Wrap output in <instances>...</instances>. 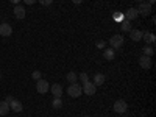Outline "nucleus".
<instances>
[{
  "mask_svg": "<svg viewBox=\"0 0 156 117\" xmlns=\"http://www.w3.org/2000/svg\"><path fill=\"white\" fill-rule=\"evenodd\" d=\"M136 9H137V12H139V16L147 17V16H150L151 12H153V5H150V3L147 2V0H145V2L139 3V6H137Z\"/></svg>",
  "mask_w": 156,
  "mask_h": 117,
  "instance_id": "1",
  "label": "nucleus"
},
{
  "mask_svg": "<svg viewBox=\"0 0 156 117\" xmlns=\"http://www.w3.org/2000/svg\"><path fill=\"white\" fill-rule=\"evenodd\" d=\"M123 34H114L109 37V45L114 48V50H120L122 45H123Z\"/></svg>",
  "mask_w": 156,
  "mask_h": 117,
  "instance_id": "2",
  "label": "nucleus"
},
{
  "mask_svg": "<svg viewBox=\"0 0 156 117\" xmlns=\"http://www.w3.org/2000/svg\"><path fill=\"white\" fill-rule=\"evenodd\" d=\"M67 94L72 97V98H78V97H81L83 94V89L80 84H76V83H70L69 87H67Z\"/></svg>",
  "mask_w": 156,
  "mask_h": 117,
  "instance_id": "3",
  "label": "nucleus"
},
{
  "mask_svg": "<svg viewBox=\"0 0 156 117\" xmlns=\"http://www.w3.org/2000/svg\"><path fill=\"white\" fill-rule=\"evenodd\" d=\"M112 109H114V112H117V114H125V112L128 111V103H126L125 100H122V98H120V100H115Z\"/></svg>",
  "mask_w": 156,
  "mask_h": 117,
  "instance_id": "4",
  "label": "nucleus"
},
{
  "mask_svg": "<svg viewBox=\"0 0 156 117\" xmlns=\"http://www.w3.org/2000/svg\"><path fill=\"white\" fill-rule=\"evenodd\" d=\"M81 89H83V92L86 94V95H94L95 92H97V86L92 83V81H86V83H83V86H81Z\"/></svg>",
  "mask_w": 156,
  "mask_h": 117,
  "instance_id": "5",
  "label": "nucleus"
},
{
  "mask_svg": "<svg viewBox=\"0 0 156 117\" xmlns=\"http://www.w3.org/2000/svg\"><path fill=\"white\" fill-rule=\"evenodd\" d=\"M48 89H50V86H48L47 80H42V78H41V80L36 81V90L39 94H47Z\"/></svg>",
  "mask_w": 156,
  "mask_h": 117,
  "instance_id": "6",
  "label": "nucleus"
},
{
  "mask_svg": "<svg viewBox=\"0 0 156 117\" xmlns=\"http://www.w3.org/2000/svg\"><path fill=\"white\" fill-rule=\"evenodd\" d=\"M12 34V28H11V25L3 22V23H0V36H3V37H8Z\"/></svg>",
  "mask_w": 156,
  "mask_h": 117,
  "instance_id": "7",
  "label": "nucleus"
},
{
  "mask_svg": "<svg viewBox=\"0 0 156 117\" xmlns=\"http://www.w3.org/2000/svg\"><path fill=\"white\" fill-rule=\"evenodd\" d=\"M125 19L126 20H129V22H133V20H136L137 17H139V12H137V9L136 8H128V11L125 12Z\"/></svg>",
  "mask_w": 156,
  "mask_h": 117,
  "instance_id": "8",
  "label": "nucleus"
},
{
  "mask_svg": "<svg viewBox=\"0 0 156 117\" xmlns=\"http://www.w3.org/2000/svg\"><path fill=\"white\" fill-rule=\"evenodd\" d=\"M139 66H140L142 69L148 70V69L151 67V58H150V56H145V55H142V56L139 58Z\"/></svg>",
  "mask_w": 156,
  "mask_h": 117,
  "instance_id": "9",
  "label": "nucleus"
},
{
  "mask_svg": "<svg viewBox=\"0 0 156 117\" xmlns=\"http://www.w3.org/2000/svg\"><path fill=\"white\" fill-rule=\"evenodd\" d=\"M14 16H16V19H19V20H22V19H25V16H27V11H25V8L23 6H20V5H14Z\"/></svg>",
  "mask_w": 156,
  "mask_h": 117,
  "instance_id": "10",
  "label": "nucleus"
},
{
  "mask_svg": "<svg viewBox=\"0 0 156 117\" xmlns=\"http://www.w3.org/2000/svg\"><path fill=\"white\" fill-rule=\"evenodd\" d=\"M9 109H11V111H14V112H20V111L23 109L22 101H19L17 98H12L11 103H9Z\"/></svg>",
  "mask_w": 156,
  "mask_h": 117,
  "instance_id": "11",
  "label": "nucleus"
},
{
  "mask_svg": "<svg viewBox=\"0 0 156 117\" xmlns=\"http://www.w3.org/2000/svg\"><path fill=\"white\" fill-rule=\"evenodd\" d=\"M48 90H50L51 94H53V97H61V95H62V86H61L59 83H55V84H51Z\"/></svg>",
  "mask_w": 156,
  "mask_h": 117,
  "instance_id": "12",
  "label": "nucleus"
},
{
  "mask_svg": "<svg viewBox=\"0 0 156 117\" xmlns=\"http://www.w3.org/2000/svg\"><path fill=\"white\" fill-rule=\"evenodd\" d=\"M142 34H144V31H140V30H137V28L129 31V37H131V41H134V42L140 41V39H142Z\"/></svg>",
  "mask_w": 156,
  "mask_h": 117,
  "instance_id": "13",
  "label": "nucleus"
},
{
  "mask_svg": "<svg viewBox=\"0 0 156 117\" xmlns=\"http://www.w3.org/2000/svg\"><path fill=\"white\" fill-rule=\"evenodd\" d=\"M103 58L108 59V61H112L115 58V50L114 48H105L103 50Z\"/></svg>",
  "mask_w": 156,
  "mask_h": 117,
  "instance_id": "14",
  "label": "nucleus"
},
{
  "mask_svg": "<svg viewBox=\"0 0 156 117\" xmlns=\"http://www.w3.org/2000/svg\"><path fill=\"white\" fill-rule=\"evenodd\" d=\"M142 39L145 41V44H147V45H153V44H154V41H156V37H154V34H153V33H144V34H142Z\"/></svg>",
  "mask_w": 156,
  "mask_h": 117,
  "instance_id": "15",
  "label": "nucleus"
},
{
  "mask_svg": "<svg viewBox=\"0 0 156 117\" xmlns=\"http://www.w3.org/2000/svg\"><path fill=\"white\" fill-rule=\"evenodd\" d=\"M105 80H106V76L103 75V73H95V75H94V81H92V83H94L95 86H101L103 83H105Z\"/></svg>",
  "mask_w": 156,
  "mask_h": 117,
  "instance_id": "16",
  "label": "nucleus"
},
{
  "mask_svg": "<svg viewBox=\"0 0 156 117\" xmlns=\"http://www.w3.org/2000/svg\"><path fill=\"white\" fill-rule=\"evenodd\" d=\"M9 112V103H6L5 100L3 101H0V115H6Z\"/></svg>",
  "mask_w": 156,
  "mask_h": 117,
  "instance_id": "17",
  "label": "nucleus"
},
{
  "mask_svg": "<svg viewBox=\"0 0 156 117\" xmlns=\"http://www.w3.org/2000/svg\"><path fill=\"white\" fill-rule=\"evenodd\" d=\"M120 28H122V31H123V33H129V31L133 30V27H131V22L125 19V20L120 23Z\"/></svg>",
  "mask_w": 156,
  "mask_h": 117,
  "instance_id": "18",
  "label": "nucleus"
},
{
  "mask_svg": "<svg viewBox=\"0 0 156 117\" xmlns=\"http://www.w3.org/2000/svg\"><path fill=\"white\" fill-rule=\"evenodd\" d=\"M51 108H53V109H61V108H62V100H61V97H53Z\"/></svg>",
  "mask_w": 156,
  "mask_h": 117,
  "instance_id": "19",
  "label": "nucleus"
},
{
  "mask_svg": "<svg viewBox=\"0 0 156 117\" xmlns=\"http://www.w3.org/2000/svg\"><path fill=\"white\" fill-rule=\"evenodd\" d=\"M153 53H154V48L151 47V45H145L144 48H142V55H145V56H153Z\"/></svg>",
  "mask_w": 156,
  "mask_h": 117,
  "instance_id": "20",
  "label": "nucleus"
},
{
  "mask_svg": "<svg viewBox=\"0 0 156 117\" xmlns=\"http://www.w3.org/2000/svg\"><path fill=\"white\" fill-rule=\"evenodd\" d=\"M66 78H67V81H69V83H76V80H78V75H76L75 72H69Z\"/></svg>",
  "mask_w": 156,
  "mask_h": 117,
  "instance_id": "21",
  "label": "nucleus"
},
{
  "mask_svg": "<svg viewBox=\"0 0 156 117\" xmlns=\"http://www.w3.org/2000/svg\"><path fill=\"white\" fill-rule=\"evenodd\" d=\"M78 78H80V80H81L83 83L89 81V75H87V73H84V72H83V73H80V75H78Z\"/></svg>",
  "mask_w": 156,
  "mask_h": 117,
  "instance_id": "22",
  "label": "nucleus"
},
{
  "mask_svg": "<svg viewBox=\"0 0 156 117\" xmlns=\"http://www.w3.org/2000/svg\"><path fill=\"white\" fill-rule=\"evenodd\" d=\"M114 19H115L117 22H122V20L125 19V16L122 14V12H115V14H114Z\"/></svg>",
  "mask_w": 156,
  "mask_h": 117,
  "instance_id": "23",
  "label": "nucleus"
},
{
  "mask_svg": "<svg viewBox=\"0 0 156 117\" xmlns=\"http://www.w3.org/2000/svg\"><path fill=\"white\" fill-rule=\"evenodd\" d=\"M31 76H33V80H41V72H39V70H34L33 73H31Z\"/></svg>",
  "mask_w": 156,
  "mask_h": 117,
  "instance_id": "24",
  "label": "nucleus"
},
{
  "mask_svg": "<svg viewBox=\"0 0 156 117\" xmlns=\"http://www.w3.org/2000/svg\"><path fill=\"white\" fill-rule=\"evenodd\" d=\"M41 5H44V6H50L51 3H53V0H37Z\"/></svg>",
  "mask_w": 156,
  "mask_h": 117,
  "instance_id": "25",
  "label": "nucleus"
},
{
  "mask_svg": "<svg viewBox=\"0 0 156 117\" xmlns=\"http://www.w3.org/2000/svg\"><path fill=\"white\" fill-rule=\"evenodd\" d=\"M105 45H106L105 41H98V42H97V48H105Z\"/></svg>",
  "mask_w": 156,
  "mask_h": 117,
  "instance_id": "26",
  "label": "nucleus"
},
{
  "mask_svg": "<svg viewBox=\"0 0 156 117\" xmlns=\"http://www.w3.org/2000/svg\"><path fill=\"white\" fill-rule=\"evenodd\" d=\"M23 2L27 3V5H33L34 2H37V0H23Z\"/></svg>",
  "mask_w": 156,
  "mask_h": 117,
  "instance_id": "27",
  "label": "nucleus"
},
{
  "mask_svg": "<svg viewBox=\"0 0 156 117\" xmlns=\"http://www.w3.org/2000/svg\"><path fill=\"white\" fill-rule=\"evenodd\" d=\"M12 98H14V97H11V95H8V97L5 98V101H6V103H11V100H12Z\"/></svg>",
  "mask_w": 156,
  "mask_h": 117,
  "instance_id": "28",
  "label": "nucleus"
},
{
  "mask_svg": "<svg viewBox=\"0 0 156 117\" xmlns=\"http://www.w3.org/2000/svg\"><path fill=\"white\" fill-rule=\"evenodd\" d=\"M9 2H11L12 5H19V3H20V0H9Z\"/></svg>",
  "mask_w": 156,
  "mask_h": 117,
  "instance_id": "29",
  "label": "nucleus"
},
{
  "mask_svg": "<svg viewBox=\"0 0 156 117\" xmlns=\"http://www.w3.org/2000/svg\"><path fill=\"white\" fill-rule=\"evenodd\" d=\"M72 2H73L75 5H80V3H83V0H72Z\"/></svg>",
  "mask_w": 156,
  "mask_h": 117,
  "instance_id": "30",
  "label": "nucleus"
},
{
  "mask_svg": "<svg viewBox=\"0 0 156 117\" xmlns=\"http://www.w3.org/2000/svg\"><path fill=\"white\" fill-rule=\"evenodd\" d=\"M154 2H156V0H148V3H150V5H153Z\"/></svg>",
  "mask_w": 156,
  "mask_h": 117,
  "instance_id": "31",
  "label": "nucleus"
},
{
  "mask_svg": "<svg viewBox=\"0 0 156 117\" xmlns=\"http://www.w3.org/2000/svg\"><path fill=\"white\" fill-rule=\"evenodd\" d=\"M134 2H137V3H142V2H145V0H134Z\"/></svg>",
  "mask_w": 156,
  "mask_h": 117,
  "instance_id": "32",
  "label": "nucleus"
},
{
  "mask_svg": "<svg viewBox=\"0 0 156 117\" xmlns=\"http://www.w3.org/2000/svg\"><path fill=\"white\" fill-rule=\"evenodd\" d=\"M0 80H2V73H0Z\"/></svg>",
  "mask_w": 156,
  "mask_h": 117,
  "instance_id": "33",
  "label": "nucleus"
},
{
  "mask_svg": "<svg viewBox=\"0 0 156 117\" xmlns=\"http://www.w3.org/2000/svg\"><path fill=\"white\" fill-rule=\"evenodd\" d=\"M84 117H90V115H84Z\"/></svg>",
  "mask_w": 156,
  "mask_h": 117,
  "instance_id": "34",
  "label": "nucleus"
},
{
  "mask_svg": "<svg viewBox=\"0 0 156 117\" xmlns=\"http://www.w3.org/2000/svg\"><path fill=\"white\" fill-rule=\"evenodd\" d=\"M0 117H2V115H0Z\"/></svg>",
  "mask_w": 156,
  "mask_h": 117,
  "instance_id": "35",
  "label": "nucleus"
}]
</instances>
